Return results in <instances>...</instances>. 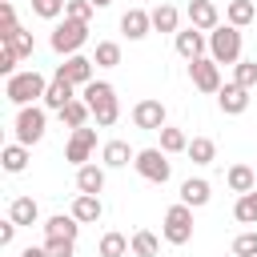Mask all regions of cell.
<instances>
[{"label":"cell","mask_w":257,"mask_h":257,"mask_svg":"<svg viewBox=\"0 0 257 257\" xmlns=\"http://www.w3.org/2000/svg\"><path fill=\"white\" fill-rule=\"evenodd\" d=\"M80 96L88 100L92 120H96L100 128H112V124L120 120V100H116V88H112L108 80H92V84H84Z\"/></svg>","instance_id":"1"},{"label":"cell","mask_w":257,"mask_h":257,"mask_svg":"<svg viewBox=\"0 0 257 257\" xmlns=\"http://www.w3.org/2000/svg\"><path fill=\"white\" fill-rule=\"evenodd\" d=\"M44 88H48V80L36 72V68H24V72H12L8 80H4V96L16 104V108H24V104H36V100H44Z\"/></svg>","instance_id":"2"},{"label":"cell","mask_w":257,"mask_h":257,"mask_svg":"<svg viewBox=\"0 0 257 257\" xmlns=\"http://www.w3.org/2000/svg\"><path fill=\"white\" fill-rule=\"evenodd\" d=\"M48 44H52V52H56V56H76V52L88 44V20H72V16L56 20V28H52Z\"/></svg>","instance_id":"3"},{"label":"cell","mask_w":257,"mask_h":257,"mask_svg":"<svg viewBox=\"0 0 257 257\" xmlns=\"http://www.w3.org/2000/svg\"><path fill=\"white\" fill-rule=\"evenodd\" d=\"M12 133H16V141L20 145H40L44 141V133H48V108L44 104H24V108H16V124H12Z\"/></svg>","instance_id":"4"},{"label":"cell","mask_w":257,"mask_h":257,"mask_svg":"<svg viewBox=\"0 0 257 257\" xmlns=\"http://www.w3.org/2000/svg\"><path fill=\"white\" fill-rule=\"evenodd\" d=\"M241 48H245L241 28H233V24H217V28L209 32V56H213L217 64H237V60H241Z\"/></svg>","instance_id":"5"},{"label":"cell","mask_w":257,"mask_h":257,"mask_svg":"<svg viewBox=\"0 0 257 257\" xmlns=\"http://www.w3.org/2000/svg\"><path fill=\"white\" fill-rule=\"evenodd\" d=\"M161 237L169 245H189L193 241V205L177 201L165 209V221H161Z\"/></svg>","instance_id":"6"},{"label":"cell","mask_w":257,"mask_h":257,"mask_svg":"<svg viewBox=\"0 0 257 257\" xmlns=\"http://www.w3.org/2000/svg\"><path fill=\"white\" fill-rule=\"evenodd\" d=\"M133 169H137L145 181H153V185H165V181L173 177V165H169V153H165V149H137Z\"/></svg>","instance_id":"7"},{"label":"cell","mask_w":257,"mask_h":257,"mask_svg":"<svg viewBox=\"0 0 257 257\" xmlns=\"http://www.w3.org/2000/svg\"><path fill=\"white\" fill-rule=\"evenodd\" d=\"M189 80H193V88L197 92H221V64L213 60V56H197V60H189Z\"/></svg>","instance_id":"8"},{"label":"cell","mask_w":257,"mask_h":257,"mask_svg":"<svg viewBox=\"0 0 257 257\" xmlns=\"http://www.w3.org/2000/svg\"><path fill=\"white\" fill-rule=\"evenodd\" d=\"M92 149H96V128L80 124V128H72V133H68V145H64V161L80 169V165H88Z\"/></svg>","instance_id":"9"},{"label":"cell","mask_w":257,"mask_h":257,"mask_svg":"<svg viewBox=\"0 0 257 257\" xmlns=\"http://www.w3.org/2000/svg\"><path fill=\"white\" fill-rule=\"evenodd\" d=\"M173 48H177V56L181 60H197V56H205L209 52V32H201V28H181L177 36H173Z\"/></svg>","instance_id":"10"},{"label":"cell","mask_w":257,"mask_h":257,"mask_svg":"<svg viewBox=\"0 0 257 257\" xmlns=\"http://www.w3.org/2000/svg\"><path fill=\"white\" fill-rule=\"evenodd\" d=\"M133 124L145 128V133H161V128L169 124V112H165L161 100H137V104H133Z\"/></svg>","instance_id":"11"},{"label":"cell","mask_w":257,"mask_h":257,"mask_svg":"<svg viewBox=\"0 0 257 257\" xmlns=\"http://www.w3.org/2000/svg\"><path fill=\"white\" fill-rule=\"evenodd\" d=\"M92 64H96L92 56H80V52H76V56H64V64H56V76H64L68 84L84 88V84L96 80V76H92Z\"/></svg>","instance_id":"12"},{"label":"cell","mask_w":257,"mask_h":257,"mask_svg":"<svg viewBox=\"0 0 257 257\" xmlns=\"http://www.w3.org/2000/svg\"><path fill=\"white\" fill-rule=\"evenodd\" d=\"M253 88H245V84H237V80H229V84H221V92H217V108L225 112V116H241L245 108H249V96Z\"/></svg>","instance_id":"13"},{"label":"cell","mask_w":257,"mask_h":257,"mask_svg":"<svg viewBox=\"0 0 257 257\" xmlns=\"http://www.w3.org/2000/svg\"><path fill=\"white\" fill-rule=\"evenodd\" d=\"M185 16H189V24L201 28V32H213V28L221 24V8H217L213 0H189Z\"/></svg>","instance_id":"14"},{"label":"cell","mask_w":257,"mask_h":257,"mask_svg":"<svg viewBox=\"0 0 257 257\" xmlns=\"http://www.w3.org/2000/svg\"><path fill=\"white\" fill-rule=\"evenodd\" d=\"M68 100H76V84H68L64 76H56V72H52V80H48V88H44V100H40V104H44V108H52V112H60Z\"/></svg>","instance_id":"15"},{"label":"cell","mask_w":257,"mask_h":257,"mask_svg":"<svg viewBox=\"0 0 257 257\" xmlns=\"http://www.w3.org/2000/svg\"><path fill=\"white\" fill-rule=\"evenodd\" d=\"M120 32H124L128 40H145V36L153 32V12H145V8H128V12L120 16Z\"/></svg>","instance_id":"16"},{"label":"cell","mask_w":257,"mask_h":257,"mask_svg":"<svg viewBox=\"0 0 257 257\" xmlns=\"http://www.w3.org/2000/svg\"><path fill=\"white\" fill-rule=\"evenodd\" d=\"M68 213H72L80 225H92V221H100V217H104V205H100V197H96V193H76Z\"/></svg>","instance_id":"17"},{"label":"cell","mask_w":257,"mask_h":257,"mask_svg":"<svg viewBox=\"0 0 257 257\" xmlns=\"http://www.w3.org/2000/svg\"><path fill=\"white\" fill-rule=\"evenodd\" d=\"M100 161H104V169H124L137 161V149H128V141H108L100 149Z\"/></svg>","instance_id":"18"},{"label":"cell","mask_w":257,"mask_h":257,"mask_svg":"<svg viewBox=\"0 0 257 257\" xmlns=\"http://www.w3.org/2000/svg\"><path fill=\"white\" fill-rule=\"evenodd\" d=\"M225 185L241 197V193H249V189H257V169L253 165H229V173H225Z\"/></svg>","instance_id":"19"},{"label":"cell","mask_w":257,"mask_h":257,"mask_svg":"<svg viewBox=\"0 0 257 257\" xmlns=\"http://www.w3.org/2000/svg\"><path fill=\"white\" fill-rule=\"evenodd\" d=\"M76 193H104V165H80L76 169Z\"/></svg>","instance_id":"20"},{"label":"cell","mask_w":257,"mask_h":257,"mask_svg":"<svg viewBox=\"0 0 257 257\" xmlns=\"http://www.w3.org/2000/svg\"><path fill=\"white\" fill-rule=\"evenodd\" d=\"M209 197H213V189H209L205 177H189V181H181V201H185V205L201 209V205H209Z\"/></svg>","instance_id":"21"},{"label":"cell","mask_w":257,"mask_h":257,"mask_svg":"<svg viewBox=\"0 0 257 257\" xmlns=\"http://www.w3.org/2000/svg\"><path fill=\"white\" fill-rule=\"evenodd\" d=\"M253 20H257V4H253V0H229V4H225V24L249 28Z\"/></svg>","instance_id":"22"},{"label":"cell","mask_w":257,"mask_h":257,"mask_svg":"<svg viewBox=\"0 0 257 257\" xmlns=\"http://www.w3.org/2000/svg\"><path fill=\"white\" fill-rule=\"evenodd\" d=\"M96 253H100V257H128V253H133V237L108 229V233L96 241Z\"/></svg>","instance_id":"23"},{"label":"cell","mask_w":257,"mask_h":257,"mask_svg":"<svg viewBox=\"0 0 257 257\" xmlns=\"http://www.w3.org/2000/svg\"><path fill=\"white\" fill-rule=\"evenodd\" d=\"M8 217H12L16 225H36V221H40V205H36L32 197H12V201H8Z\"/></svg>","instance_id":"24"},{"label":"cell","mask_w":257,"mask_h":257,"mask_svg":"<svg viewBox=\"0 0 257 257\" xmlns=\"http://www.w3.org/2000/svg\"><path fill=\"white\" fill-rule=\"evenodd\" d=\"M76 233H80V221L72 213H52L44 221V237H72L76 241Z\"/></svg>","instance_id":"25"},{"label":"cell","mask_w":257,"mask_h":257,"mask_svg":"<svg viewBox=\"0 0 257 257\" xmlns=\"http://www.w3.org/2000/svg\"><path fill=\"white\" fill-rule=\"evenodd\" d=\"M56 116H60V124H68V128H80V124H88L92 108H88V100H84V96H76V100H68Z\"/></svg>","instance_id":"26"},{"label":"cell","mask_w":257,"mask_h":257,"mask_svg":"<svg viewBox=\"0 0 257 257\" xmlns=\"http://www.w3.org/2000/svg\"><path fill=\"white\" fill-rule=\"evenodd\" d=\"M0 165H4V173H24V169H28V145H20V141L4 145Z\"/></svg>","instance_id":"27"},{"label":"cell","mask_w":257,"mask_h":257,"mask_svg":"<svg viewBox=\"0 0 257 257\" xmlns=\"http://www.w3.org/2000/svg\"><path fill=\"white\" fill-rule=\"evenodd\" d=\"M177 24H181V12H177L173 4H157V8H153V32H173V36H177V32H181Z\"/></svg>","instance_id":"28"},{"label":"cell","mask_w":257,"mask_h":257,"mask_svg":"<svg viewBox=\"0 0 257 257\" xmlns=\"http://www.w3.org/2000/svg\"><path fill=\"white\" fill-rule=\"evenodd\" d=\"M185 153H189L193 165H213V161H217V145H213V137H193Z\"/></svg>","instance_id":"29"},{"label":"cell","mask_w":257,"mask_h":257,"mask_svg":"<svg viewBox=\"0 0 257 257\" xmlns=\"http://www.w3.org/2000/svg\"><path fill=\"white\" fill-rule=\"evenodd\" d=\"M157 253H161V237L149 229H137L133 233V257H157Z\"/></svg>","instance_id":"30"},{"label":"cell","mask_w":257,"mask_h":257,"mask_svg":"<svg viewBox=\"0 0 257 257\" xmlns=\"http://www.w3.org/2000/svg\"><path fill=\"white\" fill-rule=\"evenodd\" d=\"M233 217H237L241 225H257V189H249V193H241V197H237Z\"/></svg>","instance_id":"31"},{"label":"cell","mask_w":257,"mask_h":257,"mask_svg":"<svg viewBox=\"0 0 257 257\" xmlns=\"http://www.w3.org/2000/svg\"><path fill=\"white\" fill-rule=\"evenodd\" d=\"M92 60H96V68H116L120 64V44L116 40H100L96 52H92Z\"/></svg>","instance_id":"32"},{"label":"cell","mask_w":257,"mask_h":257,"mask_svg":"<svg viewBox=\"0 0 257 257\" xmlns=\"http://www.w3.org/2000/svg\"><path fill=\"white\" fill-rule=\"evenodd\" d=\"M0 44H8L20 60H28V56H32V48H36V44H32V32H24V28H16V32H12L8 40H0Z\"/></svg>","instance_id":"33"},{"label":"cell","mask_w":257,"mask_h":257,"mask_svg":"<svg viewBox=\"0 0 257 257\" xmlns=\"http://www.w3.org/2000/svg\"><path fill=\"white\" fill-rule=\"evenodd\" d=\"M161 149H165V153H185V149H189V137H185L181 128H173V124H165V128H161Z\"/></svg>","instance_id":"34"},{"label":"cell","mask_w":257,"mask_h":257,"mask_svg":"<svg viewBox=\"0 0 257 257\" xmlns=\"http://www.w3.org/2000/svg\"><path fill=\"white\" fill-rule=\"evenodd\" d=\"M233 80L245 84V88H257V60H245V56H241V60L233 64Z\"/></svg>","instance_id":"35"},{"label":"cell","mask_w":257,"mask_h":257,"mask_svg":"<svg viewBox=\"0 0 257 257\" xmlns=\"http://www.w3.org/2000/svg\"><path fill=\"white\" fill-rule=\"evenodd\" d=\"M229 253H237V257H257V229H245V233H237Z\"/></svg>","instance_id":"36"},{"label":"cell","mask_w":257,"mask_h":257,"mask_svg":"<svg viewBox=\"0 0 257 257\" xmlns=\"http://www.w3.org/2000/svg\"><path fill=\"white\" fill-rule=\"evenodd\" d=\"M64 8H68V0H32V12H36L40 20H60Z\"/></svg>","instance_id":"37"},{"label":"cell","mask_w":257,"mask_h":257,"mask_svg":"<svg viewBox=\"0 0 257 257\" xmlns=\"http://www.w3.org/2000/svg\"><path fill=\"white\" fill-rule=\"evenodd\" d=\"M16 28H20V24H16V8H12V0H0V40H8Z\"/></svg>","instance_id":"38"},{"label":"cell","mask_w":257,"mask_h":257,"mask_svg":"<svg viewBox=\"0 0 257 257\" xmlns=\"http://www.w3.org/2000/svg\"><path fill=\"white\" fill-rule=\"evenodd\" d=\"M44 249H48V257H72L76 241L72 237H44Z\"/></svg>","instance_id":"39"},{"label":"cell","mask_w":257,"mask_h":257,"mask_svg":"<svg viewBox=\"0 0 257 257\" xmlns=\"http://www.w3.org/2000/svg\"><path fill=\"white\" fill-rule=\"evenodd\" d=\"M92 12H96L92 0H68V8H64V16H72V20H92Z\"/></svg>","instance_id":"40"},{"label":"cell","mask_w":257,"mask_h":257,"mask_svg":"<svg viewBox=\"0 0 257 257\" xmlns=\"http://www.w3.org/2000/svg\"><path fill=\"white\" fill-rule=\"evenodd\" d=\"M16 64H20V56H16L8 44H0V72H4V76H12V72H16Z\"/></svg>","instance_id":"41"},{"label":"cell","mask_w":257,"mask_h":257,"mask_svg":"<svg viewBox=\"0 0 257 257\" xmlns=\"http://www.w3.org/2000/svg\"><path fill=\"white\" fill-rule=\"evenodd\" d=\"M16 229H20V225H16V221H12V217H8V221H4V225H0V245H4V249H8V245H12V241H16Z\"/></svg>","instance_id":"42"},{"label":"cell","mask_w":257,"mask_h":257,"mask_svg":"<svg viewBox=\"0 0 257 257\" xmlns=\"http://www.w3.org/2000/svg\"><path fill=\"white\" fill-rule=\"evenodd\" d=\"M20 257H48V249L44 245H28V249H20Z\"/></svg>","instance_id":"43"},{"label":"cell","mask_w":257,"mask_h":257,"mask_svg":"<svg viewBox=\"0 0 257 257\" xmlns=\"http://www.w3.org/2000/svg\"><path fill=\"white\" fill-rule=\"evenodd\" d=\"M92 4H96V8H108V4H112V0H92Z\"/></svg>","instance_id":"44"},{"label":"cell","mask_w":257,"mask_h":257,"mask_svg":"<svg viewBox=\"0 0 257 257\" xmlns=\"http://www.w3.org/2000/svg\"><path fill=\"white\" fill-rule=\"evenodd\" d=\"M229 257H237V253H229Z\"/></svg>","instance_id":"45"}]
</instances>
